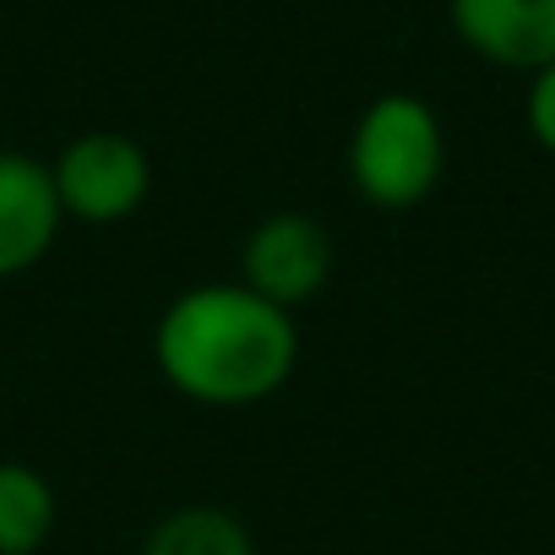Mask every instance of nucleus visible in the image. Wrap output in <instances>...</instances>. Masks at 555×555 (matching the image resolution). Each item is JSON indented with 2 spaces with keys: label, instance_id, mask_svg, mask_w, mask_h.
Wrapping results in <instances>:
<instances>
[{
  "label": "nucleus",
  "instance_id": "obj_1",
  "mask_svg": "<svg viewBox=\"0 0 555 555\" xmlns=\"http://www.w3.org/2000/svg\"><path fill=\"white\" fill-rule=\"evenodd\" d=\"M158 376L207 409H250L300 365V327L245 284H196L153 327Z\"/></svg>",
  "mask_w": 555,
  "mask_h": 555
},
{
  "label": "nucleus",
  "instance_id": "obj_2",
  "mask_svg": "<svg viewBox=\"0 0 555 555\" xmlns=\"http://www.w3.org/2000/svg\"><path fill=\"white\" fill-rule=\"evenodd\" d=\"M441 164H447L441 120L414 93H382L349 137V180L382 212L420 207L436 191Z\"/></svg>",
  "mask_w": 555,
  "mask_h": 555
},
{
  "label": "nucleus",
  "instance_id": "obj_3",
  "mask_svg": "<svg viewBox=\"0 0 555 555\" xmlns=\"http://www.w3.org/2000/svg\"><path fill=\"white\" fill-rule=\"evenodd\" d=\"M50 175H55L61 212L77 223H93V229L126 223L131 212H142V202L153 191L147 153L120 131H88V137L66 142V153L50 164Z\"/></svg>",
  "mask_w": 555,
  "mask_h": 555
},
{
  "label": "nucleus",
  "instance_id": "obj_4",
  "mask_svg": "<svg viewBox=\"0 0 555 555\" xmlns=\"http://www.w3.org/2000/svg\"><path fill=\"white\" fill-rule=\"evenodd\" d=\"M333 234L311 218V212H272L261 218L250 234H245V250H240V284L250 295H261L267 306L278 311H300L311 306L327 278H333Z\"/></svg>",
  "mask_w": 555,
  "mask_h": 555
},
{
  "label": "nucleus",
  "instance_id": "obj_5",
  "mask_svg": "<svg viewBox=\"0 0 555 555\" xmlns=\"http://www.w3.org/2000/svg\"><path fill=\"white\" fill-rule=\"evenodd\" d=\"M61 223L66 212L50 164L28 153H0V278L34 272L50 256Z\"/></svg>",
  "mask_w": 555,
  "mask_h": 555
},
{
  "label": "nucleus",
  "instance_id": "obj_6",
  "mask_svg": "<svg viewBox=\"0 0 555 555\" xmlns=\"http://www.w3.org/2000/svg\"><path fill=\"white\" fill-rule=\"evenodd\" d=\"M457 39L506 72H544L555 61V0H452Z\"/></svg>",
  "mask_w": 555,
  "mask_h": 555
},
{
  "label": "nucleus",
  "instance_id": "obj_7",
  "mask_svg": "<svg viewBox=\"0 0 555 555\" xmlns=\"http://www.w3.org/2000/svg\"><path fill=\"white\" fill-rule=\"evenodd\" d=\"M142 555H261L250 528L229 512V506H175L164 512L147 539H142Z\"/></svg>",
  "mask_w": 555,
  "mask_h": 555
},
{
  "label": "nucleus",
  "instance_id": "obj_8",
  "mask_svg": "<svg viewBox=\"0 0 555 555\" xmlns=\"http://www.w3.org/2000/svg\"><path fill=\"white\" fill-rule=\"evenodd\" d=\"M55 533V490L34 463H0V555H39Z\"/></svg>",
  "mask_w": 555,
  "mask_h": 555
},
{
  "label": "nucleus",
  "instance_id": "obj_9",
  "mask_svg": "<svg viewBox=\"0 0 555 555\" xmlns=\"http://www.w3.org/2000/svg\"><path fill=\"white\" fill-rule=\"evenodd\" d=\"M528 131L544 153H555V61L528 82Z\"/></svg>",
  "mask_w": 555,
  "mask_h": 555
}]
</instances>
